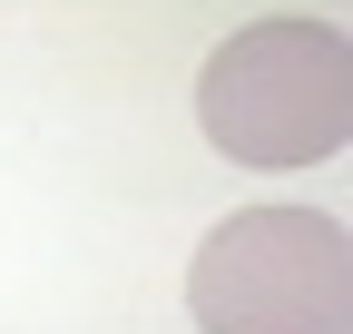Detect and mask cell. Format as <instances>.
I'll return each mask as SVG.
<instances>
[{
    "label": "cell",
    "instance_id": "7a4b0ae2",
    "mask_svg": "<svg viewBox=\"0 0 353 334\" xmlns=\"http://www.w3.org/2000/svg\"><path fill=\"white\" fill-rule=\"evenodd\" d=\"M206 334H353V246L314 206H245L187 266Z\"/></svg>",
    "mask_w": 353,
    "mask_h": 334
},
{
    "label": "cell",
    "instance_id": "6da1fadb",
    "mask_svg": "<svg viewBox=\"0 0 353 334\" xmlns=\"http://www.w3.org/2000/svg\"><path fill=\"white\" fill-rule=\"evenodd\" d=\"M196 118L236 167H324L353 138V39L324 20H255L216 39Z\"/></svg>",
    "mask_w": 353,
    "mask_h": 334
}]
</instances>
